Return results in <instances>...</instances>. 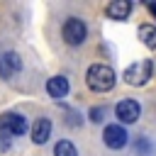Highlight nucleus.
Masks as SVG:
<instances>
[{"label": "nucleus", "mask_w": 156, "mask_h": 156, "mask_svg": "<svg viewBox=\"0 0 156 156\" xmlns=\"http://www.w3.org/2000/svg\"><path fill=\"white\" fill-rule=\"evenodd\" d=\"M115 80H117V76H115V71H112L107 63H93V66L88 68V73H85V83H88V88L95 90V93H107V90H112V88H115Z\"/></svg>", "instance_id": "nucleus-1"}, {"label": "nucleus", "mask_w": 156, "mask_h": 156, "mask_svg": "<svg viewBox=\"0 0 156 156\" xmlns=\"http://www.w3.org/2000/svg\"><path fill=\"white\" fill-rule=\"evenodd\" d=\"M151 73H154V61H151V58H141V61L127 66L124 80H127L129 85H144V83H149Z\"/></svg>", "instance_id": "nucleus-2"}, {"label": "nucleus", "mask_w": 156, "mask_h": 156, "mask_svg": "<svg viewBox=\"0 0 156 156\" xmlns=\"http://www.w3.org/2000/svg\"><path fill=\"white\" fill-rule=\"evenodd\" d=\"M24 132H27L24 115H20V112H5V115H0V134L2 136L12 139V136H22Z\"/></svg>", "instance_id": "nucleus-3"}, {"label": "nucleus", "mask_w": 156, "mask_h": 156, "mask_svg": "<svg viewBox=\"0 0 156 156\" xmlns=\"http://www.w3.org/2000/svg\"><path fill=\"white\" fill-rule=\"evenodd\" d=\"M61 34H63V41H66V44L80 46V44L85 41V37H88V27H85V22L78 20V17H68V20L63 22Z\"/></svg>", "instance_id": "nucleus-4"}, {"label": "nucleus", "mask_w": 156, "mask_h": 156, "mask_svg": "<svg viewBox=\"0 0 156 156\" xmlns=\"http://www.w3.org/2000/svg\"><path fill=\"white\" fill-rule=\"evenodd\" d=\"M102 141H105L107 149H122L127 144V129L122 124H117V122L115 124H107L102 129Z\"/></svg>", "instance_id": "nucleus-5"}, {"label": "nucleus", "mask_w": 156, "mask_h": 156, "mask_svg": "<svg viewBox=\"0 0 156 156\" xmlns=\"http://www.w3.org/2000/svg\"><path fill=\"white\" fill-rule=\"evenodd\" d=\"M115 115H117L119 122L132 124V122H136V119L141 117V105H139L136 100H122V102H117Z\"/></svg>", "instance_id": "nucleus-6"}, {"label": "nucleus", "mask_w": 156, "mask_h": 156, "mask_svg": "<svg viewBox=\"0 0 156 156\" xmlns=\"http://www.w3.org/2000/svg\"><path fill=\"white\" fill-rule=\"evenodd\" d=\"M20 68H22V61H20V56L15 51H7V54L0 56V78H10Z\"/></svg>", "instance_id": "nucleus-7"}, {"label": "nucleus", "mask_w": 156, "mask_h": 156, "mask_svg": "<svg viewBox=\"0 0 156 156\" xmlns=\"http://www.w3.org/2000/svg\"><path fill=\"white\" fill-rule=\"evenodd\" d=\"M51 136V122L46 117H39L34 124H32V141L34 144H46Z\"/></svg>", "instance_id": "nucleus-8"}, {"label": "nucleus", "mask_w": 156, "mask_h": 156, "mask_svg": "<svg viewBox=\"0 0 156 156\" xmlns=\"http://www.w3.org/2000/svg\"><path fill=\"white\" fill-rule=\"evenodd\" d=\"M105 12H107L110 20H127L129 12H132V2L129 0H112Z\"/></svg>", "instance_id": "nucleus-9"}, {"label": "nucleus", "mask_w": 156, "mask_h": 156, "mask_svg": "<svg viewBox=\"0 0 156 156\" xmlns=\"http://www.w3.org/2000/svg\"><path fill=\"white\" fill-rule=\"evenodd\" d=\"M46 93L51 95V98H66V93H68V80L63 78V76H54V78H49L46 80Z\"/></svg>", "instance_id": "nucleus-10"}, {"label": "nucleus", "mask_w": 156, "mask_h": 156, "mask_svg": "<svg viewBox=\"0 0 156 156\" xmlns=\"http://www.w3.org/2000/svg\"><path fill=\"white\" fill-rule=\"evenodd\" d=\"M139 39L144 41V46L156 49V27L154 24H141L139 27Z\"/></svg>", "instance_id": "nucleus-11"}, {"label": "nucleus", "mask_w": 156, "mask_h": 156, "mask_svg": "<svg viewBox=\"0 0 156 156\" xmlns=\"http://www.w3.org/2000/svg\"><path fill=\"white\" fill-rule=\"evenodd\" d=\"M54 156H78L76 146L68 141V139H61L56 146H54Z\"/></svg>", "instance_id": "nucleus-12"}, {"label": "nucleus", "mask_w": 156, "mask_h": 156, "mask_svg": "<svg viewBox=\"0 0 156 156\" xmlns=\"http://www.w3.org/2000/svg\"><path fill=\"white\" fill-rule=\"evenodd\" d=\"M90 119L93 122H102V107H93L90 110Z\"/></svg>", "instance_id": "nucleus-13"}, {"label": "nucleus", "mask_w": 156, "mask_h": 156, "mask_svg": "<svg viewBox=\"0 0 156 156\" xmlns=\"http://www.w3.org/2000/svg\"><path fill=\"white\" fill-rule=\"evenodd\" d=\"M7 146H10L7 136H2V134H0V151H7Z\"/></svg>", "instance_id": "nucleus-14"}, {"label": "nucleus", "mask_w": 156, "mask_h": 156, "mask_svg": "<svg viewBox=\"0 0 156 156\" xmlns=\"http://www.w3.org/2000/svg\"><path fill=\"white\" fill-rule=\"evenodd\" d=\"M146 5H149V10H151V15L156 17V2H146Z\"/></svg>", "instance_id": "nucleus-15"}]
</instances>
